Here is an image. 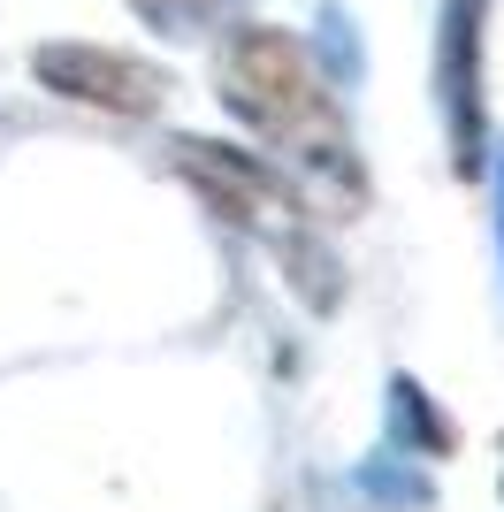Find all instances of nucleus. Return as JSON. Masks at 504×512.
<instances>
[{"instance_id":"1","label":"nucleus","mask_w":504,"mask_h":512,"mask_svg":"<svg viewBox=\"0 0 504 512\" xmlns=\"http://www.w3.org/2000/svg\"><path fill=\"white\" fill-rule=\"evenodd\" d=\"M214 85H222V107H230L252 138L298 153V161L321 169L344 199H359V161H352V138H344V115H336V100L321 92V77H314V62H306L298 39H283L268 23L230 31L222 62H214Z\"/></svg>"},{"instance_id":"2","label":"nucleus","mask_w":504,"mask_h":512,"mask_svg":"<svg viewBox=\"0 0 504 512\" xmlns=\"http://www.w3.org/2000/svg\"><path fill=\"white\" fill-rule=\"evenodd\" d=\"M176 169L199 184V192L214 199V214L222 222H237V230H260V237H275V245H291V199H283V184H275L252 153H230V146H207V138H184L176 146Z\"/></svg>"},{"instance_id":"3","label":"nucleus","mask_w":504,"mask_h":512,"mask_svg":"<svg viewBox=\"0 0 504 512\" xmlns=\"http://www.w3.org/2000/svg\"><path fill=\"white\" fill-rule=\"evenodd\" d=\"M39 77L62 100L107 107V115H153L168 92L161 69L130 62V54H107V46H39Z\"/></svg>"},{"instance_id":"4","label":"nucleus","mask_w":504,"mask_h":512,"mask_svg":"<svg viewBox=\"0 0 504 512\" xmlns=\"http://www.w3.org/2000/svg\"><path fill=\"white\" fill-rule=\"evenodd\" d=\"M436 92L451 115L459 169H482V0H451L436 31Z\"/></svg>"},{"instance_id":"5","label":"nucleus","mask_w":504,"mask_h":512,"mask_svg":"<svg viewBox=\"0 0 504 512\" xmlns=\"http://www.w3.org/2000/svg\"><path fill=\"white\" fill-rule=\"evenodd\" d=\"M130 8H138L161 39H191V31H207L222 8H237V0H130Z\"/></svg>"},{"instance_id":"6","label":"nucleus","mask_w":504,"mask_h":512,"mask_svg":"<svg viewBox=\"0 0 504 512\" xmlns=\"http://www.w3.org/2000/svg\"><path fill=\"white\" fill-rule=\"evenodd\" d=\"M497 245H504V161H497Z\"/></svg>"}]
</instances>
